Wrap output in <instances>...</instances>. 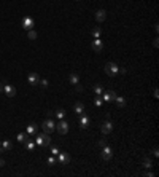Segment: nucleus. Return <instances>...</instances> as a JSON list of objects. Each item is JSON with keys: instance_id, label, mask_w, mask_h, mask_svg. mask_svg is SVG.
I'll return each mask as SVG.
<instances>
[{"instance_id": "obj_40", "label": "nucleus", "mask_w": 159, "mask_h": 177, "mask_svg": "<svg viewBox=\"0 0 159 177\" xmlns=\"http://www.w3.org/2000/svg\"><path fill=\"white\" fill-rule=\"evenodd\" d=\"M0 147H2V141H0Z\"/></svg>"}, {"instance_id": "obj_39", "label": "nucleus", "mask_w": 159, "mask_h": 177, "mask_svg": "<svg viewBox=\"0 0 159 177\" xmlns=\"http://www.w3.org/2000/svg\"><path fill=\"white\" fill-rule=\"evenodd\" d=\"M3 91V83H0V93Z\"/></svg>"}, {"instance_id": "obj_4", "label": "nucleus", "mask_w": 159, "mask_h": 177, "mask_svg": "<svg viewBox=\"0 0 159 177\" xmlns=\"http://www.w3.org/2000/svg\"><path fill=\"white\" fill-rule=\"evenodd\" d=\"M56 129H58L59 134H67L69 133V123L64 121V120H59V123L56 125Z\"/></svg>"}, {"instance_id": "obj_28", "label": "nucleus", "mask_w": 159, "mask_h": 177, "mask_svg": "<svg viewBox=\"0 0 159 177\" xmlns=\"http://www.w3.org/2000/svg\"><path fill=\"white\" fill-rule=\"evenodd\" d=\"M58 153H59V148L56 147V145H51V155H54V156H58Z\"/></svg>"}, {"instance_id": "obj_38", "label": "nucleus", "mask_w": 159, "mask_h": 177, "mask_svg": "<svg viewBox=\"0 0 159 177\" xmlns=\"http://www.w3.org/2000/svg\"><path fill=\"white\" fill-rule=\"evenodd\" d=\"M153 94H154V97H157V96H159V93H157V89H156V88H154V91H153Z\"/></svg>"}, {"instance_id": "obj_13", "label": "nucleus", "mask_w": 159, "mask_h": 177, "mask_svg": "<svg viewBox=\"0 0 159 177\" xmlns=\"http://www.w3.org/2000/svg\"><path fill=\"white\" fill-rule=\"evenodd\" d=\"M89 125H91V120H89V117L83 113V115H81V118H80V126L86 129V128H89Z\"/></svg>"}, {"instance_id": "obj_10", "label": "nucleus", "mask_w": 159, "mask_h": 177, "mask_svg": "<svg viewBox=\"0 0 159 177\" xmlns=\"http://www.w3.org/2000/svg\"><path fill=\"white\" fill-rule=\"evenodd\" d=\"M91 48L94 50V51H97V53H100L102 50H104V43H102V40H100V39H96L94 42L91 43Z\"/></svg>"}, {"instance_id": "obj_22", "label": "nucleus", "mask_w": 159, "mask_h": 177, "mask_svg": "<svg viewBox=\"0 0 159 177\" xmlns=\"http://www.w3.org/2000/svg\"><path fill=\"white\" fill-rule=\"evenodd\" d=\"M91 34H92V37H94V39H100V35H102V31L99 29V27H94V29L91 31Z\"/></svg>"}, {"instance_id": "obj_32", "label": "nucleus", "mask_w": 159, "mask_h": 177, "mask_svg": "<svg viewBox=\"0 0 159 177\" xmlns=\"http://www.w3.org/2000/svg\"><path fill=\"white\" fill-rule=\"evenodd\" d=\"M153 155H154V156H159V150H157V147H154V148H153Z\"/></svg>"}, {"instance_id": "obj_18", "label": "nucleus", "mask_w": 159, "mask_h": 177, "mask_svg": "<svg viewBox=\"0 0 159 177\" xmlns=\"http://www.w3.org/2000/svg\"><path fill=\"white\" fill-rule=\"evenodd\" d=\"M113 102H116V105H118V107H124V105H126V99H124V97H121V96H116Z\"/></svg>"}, {"instance_id": "obj_34", "label": "nucleus", "mask_w": 159, "mask_h": 177, "mask_svg": "<svg viewBox=\"0 0 159 177\" xmlns=\"http://www.w3.org/2000/svg\"><path fill=\"white\" fill-rule=\"evenodd\" d=\"M118 73H121V75H124V73H127V69H121V70H118Z\"/></svg>"}, {"instance_id": "obj_3", "label": "nucleus", "mask_w": 159, "mask_h": 177, "mask_svg": "<svg viewBox=\"0 0 159 177\" xmlns=\"http://www.w3.org/2000/svg\"><path fill=\"white\" fill-rule=\"evenodd\" d=\"M42 128H43V131H45V133H48V134H50V133H53L54 129H56V125H54L53 120L48 118V120H45V121L42 123Z\"/></svg>"}, {"instance_id": "obj_25", "label": "nucleus", "mask_w": 159, "mask_h": 177, "mask_svg": "<svg viewBox=\"0 0 159 177\" xmlns=\"http://www.w3.org/2000/svg\"><path fill=\"white\" fill-rule=\"evenodd\" d=\"M56 117H58L59 120H64V117H65V110H58V112H56Z\"/></svg>"}, {"instance_id": "obj_37", "label": "nucleus", "mask_w": 159, "mask_h": 177, "mask_svg": "<svg viewBox=\"0 0 159 177\" xmlns=\"http://www.w3.org/2000/svg\"><path fill=\"white\" fill-rule=\"evenodd\" d=\"M153 45H154V48H157V45H159V42H157V39H154V42H153Z\"/></svg>"}, {"instance_id": "obj_20", "label": "nucleus", "mask_w": 159, "mask_h": 177, "mask_svg": "<svg viewBox=\"0 0 159 177\" xmlns=\"http://www.w3.org/2000/svg\"><path fill=\"white\" fill-rule=\"evenodd\" d=\"M24 144H26V148H27L29 152H32L34 148H35V145H37V144H35V141H29V139H27V141H26Z\"/></svg>"}, {"instance_id": "obj_17", "label": "nucleus", "mask_w": 159, "mask_h": 177, "mask_svg": "<svg viewBox=\"0 0 159 177\" xmlns=\"http://www.w3.org/2000/svg\"><path fill=\"white\" fill-rule=\"evenodd\" d=\"M11 148H13V144L10 141H2V147H0V150H2V152L11 150Z\"/></svg>"}, {"instance_id": "obj_24", "label": "nucleus", "mask_w": 159, "mask_h": 177, "mask_svg": "<svg viewBox=\"0 0 159 177\" xmlns=\"http://www.w3.org/2000/svg\"><path fill=\"white\" fill-rule=\"evenodd\" d=\"M143 166L149 169V167H153V161L149 160V158H145V160H143Z\"/></svg>"}, {"instance_id": "obj_12", "label": "nucleus", "mask_w": 159, "mask_h": 177, "mask_svg": "<svg viewBox=\"0 0 159 177\" xmlns=\"http://www.w3.org/2000/svg\"><path fill=\"white\" fill-rule=\"evenodd\" d=\"M58 161L61 164H69L70 163V155L69 153H58Z\"/></svg>"}, {"instance_id": "obj_11", "label": "nucleus", "mask_w": 159, "mask_h": 177, "mask_svg": "<svg viewBox=\"0 0 159 177\" xmlns=\"http://www.w3.org/2000/svg\"><path fill=\"white\" fill-rule=\"evenodd\" d=\"M102 94H104V101L105 102H113L115 101V97H116V93L113 91V89H110V91H105V93H102Z\"/></svg>"}, {"instance_id": "obj_21", "label": "nucleus", "mask_w": 159, "mask_h": 177, "mask_svg": "<svg viewBox=\"0 0 159 177\" xmlns=\"http://www.w3.org/2000/svg\"><path fill=\"white\" fill-rule=\"evenodd\" d=\"M27 139H29V134H27V133H19V134H18V141H19L21 144H24Z\"/></svg>"}, {"instance_id": "obj_29", "label": "nucleus", "mask_w": 159, "mask_h": 177, "mask_svg": "<svg viewBox=\"0 0 159 177\" xmlns=\"http://www.w3.org/2000/svg\"><path fill=\"white\" fill-rule=\"evenodd\" d=\"M46 161H48V164H50V166H53V164L56 163V158H54V155L48 156V160H46Z\"/></svg>"}, {"instance_id": "obj_19", "label": "nucleus", "mask_w": 159, "mask_h": 177, "mask_svg": "<svg viewBox=\"0 0 159 177\" xmlns=\"http://www.w3.org/2000/svg\"><path fill=\"white\" fill-rule=\"evenodd\" d=\"M69 81L72 83V85H78V83H80V77L77 75V73H72V75L69 77Z\"/></svg>"}, {"instance_id": "obj_35", "label": "nucleus", "mask_w": 159, "mask_h": 177, "mask_svg": "<svg viewBox=\"0 0 159 177\" xmlns=\"http://www.w3.org/2000/svg\"><path fill=\"white\" fill-rule=\"evenodd\" d=\"M143 175H146V177H153V175H154V174H153V172H151V171H148V172H145V174H143Z\"/></svg>"}, {"instance_id": "obj_14", "label": "nucleus", "mask_w": 159, "mask_h": 177, "mask_svg": "<svg viewBox=\"0 0 159 177\" xmlns=\"http://www.w3.org/2000/svg\"><path fill=\"white\" fill-rule=\"evenodd\" d=\"M26 133L29 134V136H30V134L34 136V134H37V133H38V126H37L35 123H30L29 126L26 128Z\"/></svg>"}, {"instance_id": "obj_2", "label": "nucleus", "mask_w": 159, "mask_h": 177, "mask_svg": "<svg viewBox=\"0 0 159 177\" xmlns=\"http://www.w3.org/2000/svg\"><path fill=\"white\" fill-rule=\"evenodd\" d=\"M118 70H119L118 64H115V62H108V64H105V72H107V75H108V77H115V75H118Z\"/></svg>"}, {"instance_id": "obj_23", "label": "nucleus", "mask_w": 159, "mask_h": 177, "mask_svg": "<svg viewBox=\"0 0 159 177\" xmlns=\"http://www.w3.org/2000/svg\"><path fill=\"white\" fill-rule=\"evenodd\" d=\"M27 39H29V40H35L37 39V32L34 29H30L29 32H27Z\"/></svg>"}, {"instance_id": "obj_5", "label": "nucleus", "mask_w": 159, "mask_h": 177, "mask_svg": "<svg viewBox=\"0 0 159 177\" xmlns=\"http://www.w3.org/2000/svg\"><path fill=\"white\" fill-rule=\"evenodd\" d=\"M27 81H29V85H30V86H35L37 83L40 81V75H38L37 72H30L29 75H27Z\"/></svg>"}, {"instance_id": "obj_8", "label": "nucleus", "mask_w": 159, "mask_h": 177, "mask_svg": "<svg viewBox=\"0 0 159 177\" xmlns=\"http://www.w3.org/2000/svg\"><path fill=\"white\" fill-rule=\"evenodd\" d=\"M111 156H113V152H111V148H110L108 145L102 147V158H104L105 161H108V160H111Z\"/></svg>"}, {"instance_id": "obj_9", "label": "nucleus", "mask_w": 159, "mask_h": 177, "mask_svg": "<svg viewBox=\"0 0 159 177\" xmlns=\"http://www.w3.org/2000/svg\"><path fill=\"white\" fill-rule=\"evenodd\" d=\"M3 93L8 97H13V96H16V88L13 85H3Z\"/></svg>"}, {"instance_id": "obj_1", "label": "nucleus", "mask_w": 159, "mask_h": 177, "mask_svg": "<svg viewBox=\"0 0 159 177\" xmlns=\"http://www.w3.org/2000/svg\"><path fill=\"white\" fill-rule=\"evenodd\" d=\"M35 144H37V145H40V147H50V145H51V137H50V134H48V133L37 134Z\"/></svg>"}, {"instance_id": "obj_27", "label": "nucleus", "mask_w": 159, "mask_h": 177, "mask_svg": "<svg viewBox=\"0 0 159 177\" xmlns=\"http://www.w3.org/2000/svg\"><path fill=\"white\" fill-rule=\"evenodd\" d=\"M102 104H104V101H102V99H100V96H97V97L94 99V105H97V107H100Z\"/></svg>"}, {"instance_id": "obj_36", "label": "nucleus", "mask_w": 159, "mask_h": 177, "mask_svg": "<svg viewBox=\"0 0 159 177\" xmlns=\"http://www.w3.org/2000/svg\"><path fill=\"white\" fill-rule=\"evenodd\" d=\"M2 166H5V160H3V158H0V167H2Z\"/></svg>"}, {"instance_id": "obj_6", "label": "nucleus", "mask_w": 159, "mask_h": 177, "mask_svg": "<svg viewBox=\"0 0 159 177\" xmlns=\"http://www.w3.org/2000/svg\"><path fill=\"white\" fill-rule=\"evenodd\" d=\"M34 19L30 16H26V18H22V29H26V31H30V29H34Z\"/></svg>"}, {"instance_id": "obj_7", "label": "nucleus", "mask_w": 159, "mask_h": 177, "mask_svg": "<svg viewBox=\"0 0 159 177\" xmlns=\"http://www.w3.org/2000/svg\"><path fill=\"white\" fill-rule=\"evenodd\" d=\"M100 131H102V134H110L111 131H113V123H111L110 120H107L105 123H102Z\"/></svg>"}, {"instance_id": "obj_16", "label": "nucleus", "mask_w": 159, "mask_h": 177, "mask_svg": "<svg viewBox=\"0 0 159 177\" xmlns=\"http://www.w3.org/2000/svg\"><path fill=\"white\" fill-rule=\"evenodd\" d=\"M73 110H75V113H77V115H83V113H85V105H83L81 102H77Z\"/></svg>"}, {"instance_id": "obj_33", "label": "nucleus", "mask_w": 159, "mask_h": 177, "mask_svg": "<svg viewBox=\"0 0 159 177\" xmlns=\"http://www.w3.org/2000/svg\"><path fill=\"white\" fill-rule=\"evenodd\" d=\"M75 86H77V88H75V89H77L78 93H81V91H83V86H81V85H75Z\"/></svg>"}, {"instance_id": "obj_15", "label": "nucleus", "mask_w": 159, "mask_h": 177, "mask_svg": "<svg viewBox=\"0 0 159 177\" xmlns=\"http://www.w3.org/2000/svg\"><path fill=\"white\" fill-rule=\"evenodd\" d=\"M105 18H107V11H105V10H99V11H96V19H97L99 23L105 21Z\"/></svg>"}, {"instance_id": "obj_30", "label": "nucleus", "mask_w": 159, "mask_h": 177, "mask_svg": "<svg viewBox=\"0 0 159 177\" xmlns=\"http://www.w3.org/2000/svg\"><path fill=\"white\" fill-rule=\"evenodd\" d=\"M97 145H99L100 148H102V147H105V145H107V139H100V141L97 142Z\"/></svg>"}, {"instance_id": "obj_31", "label": "nucleus", "mask_w": 159, "mask_h": 177, "mask_svg": "<svg viewBox=\"0 0 159 177\" xmlns=\"http://www.w3.org/2000/svg\"><path fill=\"white\" fill-rule=\"evenodd\" d=\"M38 83L42 85V88H46V86H48V80H42V78H40V81H38Z\"/></svg>"}, {"instance_id": "obj_26", "label": "nucleus", "mask_w": 159, "mask_h": 177, "mask_svg": "<svg viewBox=\"0 0 159 177\" xmlns=\"http://www.w3.org/2000/svg\"><path fill=\"white\" fill-rule=\"evenodd\" d=\"M94 93H96L97 96H102V93H104V88L97 85V86H94Z\"/></svg>"}]
</instances>
